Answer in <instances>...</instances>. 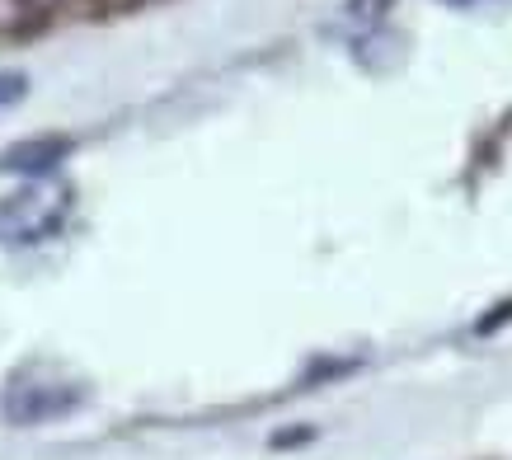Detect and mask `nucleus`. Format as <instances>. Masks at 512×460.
Wrapping results in <instances>:
<instances>
[{
  "mask_svg": "<svg viewBox=\"0 0 512 460\" xmlns=\"http://www.w3.org/2000/svg\"><path fill=\"white\" fill-rule=\"evenodd\" d=\"M76 151L71 137H29L0 151V174H19V179H47L66 165V155Z\"/></svg>",
  "mask_w": 512,
  "mask_h": 460,
  "instance_id": "obj_3",
  "label": "nucleus"
},
{
  "mask_svg": "<svg viewBox=\"0 0 512 460\" xmlns=\"http://www.w3.org/2000/svg\"><path fill=\"white\" fill-rule=\"evenodd\" d=\"M90 5V15H118V10H132L141 0H85Z\"/></svg>",
  "mask_w": 512,
  "mask_h": 460,
  "instance_id": "obj_6",
  "label": "nucleus"
},
{
  "mask_svg": "<svg viewBox=\"0 0 512 460\" xmlns=\"http://www.w3.org/2000/svg\"><path fill=\"white\" fill-rule=\"evenodd\" d=\"M24 94H29V76L24 71H0V108L19 104Z\"/></svg>",
  "mask_w": 512,
  "mask_h": 460,
  "instance_id": "obj_5",
  "label": "nucleus"
},
{
  "mask_svg": "<svg viewBox=\"0 0 512 460\" xmlns=\"http://www.w3.org/2000/svg\"><path fill=\"white\" fill-rule=\"evenodd\" d=\"M80 404H85V381L66 376V371H52V367H29L5 385L0 414L10 418L15 428H38V423L71 418Z\"/></svg>",
  "mask_w": 512,
  "mask_h": 460,
  "instance_id": "obj_2",
  "label": "nucleus"
},
{
  "mask_svg": "<svg viewBox=\"0 0 512 460\" xmlns=\"http://www.w3.org/2000/svg\"><path fill=\"white\" fill-rule=\"evenodd\" d=\"M71 202H76V193L57 174L19 184L15 193L0 198V245L29 249V245L52 240L71 221Z\"/></svg>",
  "mask_w": 512,
  "mask_h": 460,
  "instance_id": "obj_1",
  "label": "nucleus"
},
{
  "mask_svg": "<svg viewBox=\"0 0 512 460\" xmlns=\"http://www.w3.org/2000/svg\"><path fill=\"white\" fill-rule=\"evenodd\" d=\"M390 5L395 0H343V19L357 24V29H372V24H381L390 15Z\"/></svg>",
  "mask_w": 512,
  "mask_h": 460,
  "instance_id": "obj_4",
  "label": "nucleus"
},
{
  "mask_svg": "<svg viewBox=\"0 0 512 460\" xmlns=\"http://www.w3.org/2000/svg\"><path fill=\"white\" fill-rule=\"evenodd\" d=\"M442 5H451V10H480V5H489V0H442Z\"/></svg>",
  "mask_w": 512,
  "mask_h": 460,
  "instance_id": "obj_7",
  "label": "nucleus"
}]
</instances>
